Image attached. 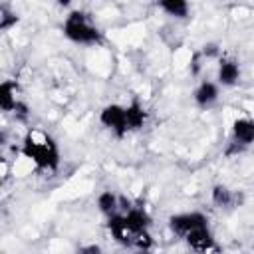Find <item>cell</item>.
I'll return each mask as SVG.
<instances>
[{
    "label": "cell",
    "instance_id": "1",
    "mask_svg": "<svg viewBox=\"0 0 254 254\" xmlns=\"http://www.w3.org/2000/svg\"><path fill=\"white\" fill-rule=\"evenodd\" d=\"M22 155L42 171H56L60 167V151L56 141L40 129L28 131L22 143Z\"/></svg>",
    "mask_w": 254,
    "mask_h": 254
},
{
    "label": "cell",
    "instance_id": "2",
    "mask_svg": "<svg viewBox=\"0 0 254 254\" xmlns=\"http://www.w3.org/2000/svg\"><path fill=\"white\" fill-rule=\"evenodd\" d=\"M64 36L75 44L83 46H93L101 42V32L99 28L89 20V16L81 10H73L65 16L64 22Z\"/></svg>",
    "mask_w": 254,
    "mask_h": 254
},
{
    "label": "cell",
    "instance_id": "3",
    "mask_svg": "<svg viewBox=\"0 0 254 254\" xmlns=\"http://www.w3.org/2000/svg\"><path fill=\"white\" fill-rule=\"evenodd\" d=\"M107 228H109L111 236L117 242H121L123 246L137 248V250H149V248H153V238H151L149 230L147 228H143V230L131 228L123 214H111V216H107Z\"/></svg>",
    "mask_w": 254,
    "mask_h": 254
},
{
    "label": "cell",
    "instance_id": "4",
    "mask_svg": "<svg viewBox=\"0 0 254 254\" xmlns=\"http://www.w3.org/2000/svg\"><path fill=\"white\" fill-rule=\"evenodd\" d=\"M99 121L103 127L111 129L117 137H125L129 127H127V115H125V107L117 105V103H109L101 109L99 113Z\"/></svg>",
    "mask_w": 254,
    "mask_h": 254
},
{
    "label": "cell",
    "instance_id": "5",
    "mask_svg": "<svg viewBox=\"0 0 254 254\" xmlns=\"http://www.w3.org/2000/svg\"><path fill=\"white\" fill-rule=\"evenodd\" d=\"M208 224V218L202 214V212H181V214H173L169 218V228L175 236L179 238H185L190 230L198 228V226H204Z\"/></svg>",
    "mask_w": 254,
    "mask_h": 254
},
{
    "label": "cell",
    "instance_id": "6",
    "mask_svg": "<svg viewBox=\"0 0 254 254\" xmlns=\"http://www.w3.org/2000/svg\"><path fill=\"white\" fill-rule=\"evenodd\" d=\"M185 242H187L192 250H196V252L218 250V246H216V242H214V238H212V232H210L208 224H204V226H198V228L190 230V232L185 236Z\"/></svg>",
    "mask_w": 254,
    "mask_h": 254
},
{
    "label": "cell",
    "instance_id": "7",
    "mask_svg": "<svg viewBox=\"0 0 254 254\" xmlns=\"http://www.w3.org/2000/svg\"><path fill=\"white\" fill-rule=\"evenodd\" d=\"M210 198H212V204L218 208H234L244 200L242 192L230 190L226 185H214L210 190Z\"/></svg>",
    "mask_w": 254,
    "mask_h": 254
},
{
    "label": "cell",
    "instance_id": "8",
    "mask_svg": "<svg viewBox=\"0 0 254 254\" xmlns=\"http://www.w3.org/2000/svg\"><path fill=\"white\" fill-rule=\"evenodd\" d=\"M232 141L248 147L254 143V119L250 117H238L232 123Z\"/></svg>",
    "mask_w": 254,
    "mask_h": 254
},
{
    "label": "cell",
    "instance_id": "9",
    "mask_svg": "<svg viewBox=\"0 0 254 254\" xmlns=\"http://www.w3.org/2000/svg\"><path fill=\"white\" fill-rule=\"evenodd\" d=\"M240 79V65L232 58H220L218 62V83L230 87L236 85Z\"/></svg>",
    "mask_w": 254,
    "mask_h": 254
},
{
    "label": "cell",
    "instance_id": "10",
    "mask_svg": "<svg viewBox=\"0 0 254 254\" xmlns=\"http://www.w3.org/2000/svg\"><path fill=\"white\" fill-rule=\"evenodd\" d=\"M216 99H218V87H216V83H212V81H202V83L194 89V103H196L198 107H202V109L210 107Z\"/></svg>",
    "mask_w": 254,
    "mask_h": 254
},
{
    "label": "cell",
    "instance_id": "11",
    "mask_svg": "<svg viewBox=\"0 0 254 254\" xmlns=\"http://www.w3.org/2000/svg\"><path fill=\"white\" fill-rule=\"evenodd\" d=\"M125 115H127V127H129V131H139V129H143V125H145V121H147V111H145V107H143L137 99H133V101L125 107Z\"/></svg>",
    "mask_w": 254,
    "mask_h": 254
},
{
    "label": "cell",
    "instance_id": "12",
    "mask_svg": "<svg viewBox=\"0 0 254 254\" xmlns=\"http://www.w3.org/2000/svg\"><path fill=\"white\" fill-rule=\"evenodd\" d=\"M16 91H18V85L12 83V81H4L0 85V107H2V111H12L16 107V103L20 101L16 97Z\"/></svg>",
    "mask_w": 254,
    "mask_h": 254
},
{
    "label": "cell",
    "instance_id": "13",
    "mask_svg": "<svg viewBox=\"0 0 254 254\" xmlns=\"http://www.w3.org/2000/svg\"><path fill=\"white\" fill-rule=\"evenodd\" d=\"M123 216H125V220L129 222V226H131V228H135V230L149 228L151 218H149V214H147L143 208H135V206H131Z\"/></svg>",
    "mask_w": 254,
    "mask_h": 254
},
{
    "label": "cell",
    "instance_id": "14",
    "mask_svg": "<svg viewBox=\"0 0 254 254\" xmlns=\"http://www.w3.org/2000/svg\"><path fill=\"white\" fill-rule=\"evenodd\" d=\"M97 206L99 210L105 214V216H111V214H117V208H119V198L111 192V190H103L99 196H97Z\"/></svg>",
    "mask_w": 254,
    "mask_h": 254
},
{
    "label": "cell",
    "instance_id": "15",
    "mask_svg": "<svg viewBox=\"0 0 254 254\" xmlns=\"http://www.w3.org/2000/svg\"><path fill=\"white\" fill-rule=\"evenodd\" d=\"M161 8L175 16V18H187L189 16V2L187 0H159Z\"/></svg>",
    "mask_w": 254,
    "mask_h": 254
},
{
    "label": "cell",
    "instance_id": "16",
    "mask_svg": "<svg viewBox=\"0 0 254 254\" xmlns=\"http://www.w3.org/2000/svg\"><path fill=\"white\" fill-rule=\"evenodd\" d=\"M16 22H18V16H16L12 10H8L6 6H2V8H0V30L6 32V30H10L12 26H16Z\"/></svg>",
    "mask_w": 254,
    "mask_h": 254
},
{
    "label": "cell",
    "instance_id": "17",
    "mask_svg": "<svg viewBox=\"0 0 254 254\" xmlns=\"http://www.w3.org/2000/svg\"><path fill=\"white\" fill-rule=\"evenodd\" d=\"M200 54H202V58L212 60V58H218L220 56V48L216 44H204L202 50H200Z\"/></svg>",
    "mask_w": 254,
    "mask_h": 254
},
{
    "label": "cell",
    "instance_id": "18",
    "mask_svg": "<svg viewBox=\"0 0 254 254\" xmlns=\"http://www.w3.org/2000/svg\"><path fill=\"white\" fill-rule=\"evenodd\" d=\"M12 113H14L18 119H26V117H28V105H26L24 101H18L16 107L12 109Z\"/></svg>",
    "mask_w": 254,
    "mask_h": 254
},
{
    "label": "cell",
    "instance_id": "19",
    "mask_svg": "<svg viewBox=\"0 0 254 254\" xmlns=\"http://www.w3.org/2000/svg\"><path fill=\"white\" fill-rule=\"evenodd\" d=\"M101 248L99 246H85V248H81V252H99Z\"/></svg>",
    "mask_w": 254,
    "mask_h": 254
},
{
    "label": "cell",
    "instance_id": "20",
    "mask_svg": "<svg viewBox=\"0 0 254 254\" xmlns=\"http://www.w3.org/2000/svg\"><path fill=\"white\" fill-rule=\"evenodd\" d=\"M56 2H58L60 6H69V4H71V0H56Z\"/></svg>",
    "mask_w": 254,
    "mask_h": 254
}]
</instances>
